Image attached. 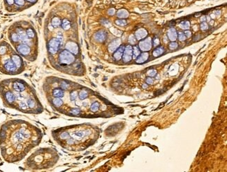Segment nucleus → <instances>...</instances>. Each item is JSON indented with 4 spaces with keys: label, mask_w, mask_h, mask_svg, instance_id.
Wrapping results in <instances>:
<instances>
[{
    "label": "nucleus",
    "mask_w": 227,
    "mask_h": 172,
    "mask_svg": "<svg viewBox=\"0 0 227 172\" xmlns=\"http://www.w3.org/2000/svg\"><path fill=\"white\" fill-rule=\"evenodd\" d=\"M43 91L52 110L70 116L82 115V108H88L94 116L99 111L104 112L108 106H102L100 102H90V91L85 88H78L67 80L49 77L43 84Z\"/></svg>",
    "instance_id": "f257e3e1"
},
{
    "label": "nucleus",
    "mask_w": 227,
    "mask_h": 172,
    "mask_svg": "<svg viewBox=\"0 0 227 172\" xmlns=\"http://www.w3.org/2000/svg\"><path fill=\"white\" fill-rule=\"evenodd\" d=\"M43 137L40 128L22 119H11L0 127V153L8 163L20 162L41 144Z\"/></svg>",
    "instance_id": "f03ea898"
},
{
    "label": "nucleus",
    "mask_w": 227,
    "mask_h": 172,
    "mask_svg": "<svg viewBox=\"0 0 227 172\" xmlns=\"http://www.w3.org/2000/svg\"><path fill=\"white\" fill-rule=\"evenodd\" d=\"M0 99L4 106L27 114H40L43 107L37 91L24 80L11 78L0 81Z\"/></svg>",
    "instance_id": "7ed1b4c3"
},
{
    "label": "nucleus",
    "mask_w": 227,
    "mask_h": 172,
    "mask_svg": "<svg viewBox=\"0 0 227 172\" xmlns=\"http://www.w3.org/2000/svg\"><path fill=\"white\" fill-rule=\"evenodd\" d=\"M9 38L16 51L27 59L34 61L37 57V34L27 23H16L11 27Z\"/></svg>",
    "instance_id": "20e7f679"
},
{
    "label": "nucleus",
    "mask_w": 227,
    "mask_h": 172,
    "mask_svg": "<svg viewBox=\"0 0 227 172\" xmlns=\"http://www.w3.org/2000/svg\"><path fill=\"white\" fill-rule=\"evenodd\" d=\"M51 136L53 140L63 148L73 150L80 143L93 142V131L90 127L76 126L62 127L52 130Z\"/></svg>",
    "instance_id": "39448f33"
},
{
    "label": "nucleus",
    "mask_w": 227,
    "mask_h": 172,
    "mask_svg": "<svg viewBox=\"0 0 227 172\" xmlns=\"http://www.w3.org/2000/svg\"><path fill=\"white\" fill-rule=\"evenodd\" d=\"M60 159L56 149L44 147L36 150L24 162V168L30 171L47 170L53 167Z\"/></svg>",
    "instance_id": "423d86ee"
},
{
    "label": "nucleus",
    "mask_w": 227,
    "mask_h": 172,
    "mask_svg": "<svg viewBox=\"0 0 227 172\" xmlns=\"http://www.w3.org/2000/svg\"><path fill=\"white\" fill-rule=\"evenodd\" d=\"M24 70L21 57L5 41L0 43V72L9 75L21 73Z\"/></svg>",
    "instance_id": "0eeeda50"
},
{
    "label": "nucleus",
    "mask_w": 227,
    "mask_h": 172,
    "mask_svg": "<svg viewBox=\"0 0 227 172\" xmlns=\"http://www.w3.org/2000/svg\"><path fill=\"white\" fill-rule=\"evenodd\" d=\"M131 46H128L127 47V48L125 49V52H124V60L125 62H128L130 59H131Z\"/></svg>",
    "instance_id": "6e6552de"
},
{
    "label": "nucleus",
    "mask_w": 227,
    "mask_h": 172,
    "mask_svg": "<svg viewBox=\"0 0 227 172\" xmlns=\"http://www.w3.org/2000/svg\"><path fill=\"white\" fill-rule=\"evenodd\" d=\"M123 52H124V48L123 47H121V48H120V49H119L115 53V54H114L115 59L117 60L120 59L122 56Z\"/></svg>",
    "instance_id": "1a4fd4ad"
},
{
    "label": "nucleus",
    "mask_w": 227,
    "mask_h": 172,
    "mask_svg": "<svg viewBox=\"0 0 227 172\" xmlns=\"http://www.w3.org/2000/svg\"><path fill=\"white\" fill-rule=\"evenodd\" d=\"M148 58V54H143L141 56L139 57V59L137 60L138 63H142L144 62V61H145Z\"/></svg>",
    "instance_id": "9d476101"
},
{
    "label": "nucleus",
    "mask_w": 227,
    "mask_h": 172,
    "mask_svg": "<svg viewBox=\"0 0 227 172\" xmlns=\"http://www.w3.org/2000/svg\"><path fill=\"white\" fill-rule=\"evenodd\" d=\"M96 39H98L99 41H103L105 38V35L104 34H100V33H98L96 34Z\"/></svg>",
    "instance_id": "9b49d317"
},
{
    "label": "nucleus",
    "mask_w": 227,
    "mask_h": 172,
    "mask_svg": "<svg viewBox=\"0 0 227 172\" xmlns=\"http://www.w3.org/2000/svg\"><path fill=\"white\" fill-rule=\"evenodd\" d=\"M127 13L125 12V11H124V12H123V11H120L118 12L119 18H127Z\"/></svg>",
    "instance_id": "f8f14e48"
},
{
    "label": "nucleus",
    "mask_w": 227,
    "mask_h": 172,
    "mask_svg": "<svg viewBox=\"0 0 227 172\" xmlns=\"http://www.w3.org/2000/svg\"><path fill=\"white\" fill-rule=\"evenodd\" d=\"M14 2L18 6H23L24 4V0H14Z\"/></svg>",
    "instance_id": "ddd939ff"
},
{
    "label": "nucleus",
    "mask_w": 227,
    "mask_h": 172,
    "mask_svg": "<svg viewBox=\"0 0 227 172\" xmlns=\"http://www.w3.org/2000/svg\"><path fill=\"white\" fill-rule=\"evenodd\" d=\"M179 39L180 40V41H184V40H185V34H182V33H179Z\"/></svg>",
    "instance_id": "4468645a"
},
{
    "label": "nucleus",
    "mask_w": 227,
    "mask_h": 172,
    "mask_svg": "<svg viewBox=\"0 0 227 172\" xmlns=\"http://www.w3.org/2000/svg\"><path fill=\"white\" fill-rule=\"evenodd\" d=\"M201 29H203V30L207 29V24H206V23H203V24H202L201 25Z\"/></svg>",
    "instance_id": "2eb2a0df"
},
{
    "label": "nucleus",
    "mask_w": 227,
    "mask_h": 172,
    "mask_svg": "<svg viewBox=\"0 0 227 172\" xmlns=\"http://www.w3.org/2000/svg\"><path fill=\"white\" fill-rule=\"evenodd\" d=\"M7 2L8 4H9V5H12L14 4V2H15L14 0H7Z\"/></svg>",
    "instance_id": "dca6fc26"
},
{
    "label": "nucleus",
    "mask_w": 227,
    "mask_h": 172,
    "mask_svg": "<svg viewBox=\"0 0 227 172\" xmlns=\"http://www.w3.org/2000/svg\"><path fill=\"white\" fill-rule=\"evenodd\" d=\"M147 82H148V83H149V84H151V83H153V80H151V78H148V80H147Z\"/></svg>",
    "instance_id": "f3484780"
},
{
    "label": "nucleus",
    "mask_w": 227,
    "mask_h": 172,
    "mask_svg": "<svg viewBox=\"0 0 227 172\" xmlns=\"http://www.w3.org/2000/svg\"><path fill=\"white\" fill-rule=\"evenodd\" d=\"M185 34L187 35L188 37H189L191 36V32H185Z\"/></svg>",
    "instance_id": "a211bd4d"
},
{
    "label": "nucleus",
    "mask_w": 227,
    "mask_h": 172,
    "mask_svg": "<svg viewBox=\"0 0 227 172\" xmlns=\"http://www.w3.org/2000/svg\"><path fill=\"white\" fill-rule=\"evenodd\" d=\"M27 1L29 2H36V0H27Z\"/></svg>",
    "instance_id": "6ab92c4d"
},
{
    "label": "nucleus",
    "mask_w": 227,
    "mask_h": 172,
    "mask_svg": "<svg viewBox=\"0 0 227 172\" xmlns=\"http://www.w3.org/2000/svg\"><path fill=\"white\" fill-rule=\"evenodd\" d=\"M147 88V87H148V86H147V85H143V88Z\"/></svg>",
    "instance_id": "aec40b11"
}]
</instances>
